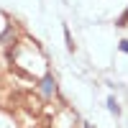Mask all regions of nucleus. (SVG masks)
Wrapping results in <instances>:
<instances>
[{
	"mask_svg": "<svg viewBox=\"0 0 128 128\" xmlns=\"http://www.w3.org/2000/svg\"><path fill=\"white\" fill-rule=\"evenodd\" d=\"M16 100H20V102H23V108H28V110H38L41 108V102H38V98H34V95H28V92H18L16 95Z\"/></svg>",
	"mask_w": 128,
	"mask_h": 128,
	"instance_id": "f257e3e1",
	"label": "nucleus"
},
{
	"mask_svg": "<svg viewBox=\"0 0 128 128\" xmlns=\"http://www.w3.org/2000/svg\"><path fill=\"white\" fill-rule=\"evenodd\" d=\"M41 90H44V95H51V92H54V90H56V87H54V77H49V74H46V77L41 80Z\"/></svg>",
	"mask_w": 128,
	"mask_h": 128,
	"instance_id": "f03ea898",
	"label": "nucleus"
},
{
	"mask_svg": "<svg viewBox=\"0 0 128 128\" xmlns=\"http://www.w3.org/2000/svg\"><path fill=\"white\" fill-rule=\"evenodd\" d=\"M108 108H110V110H113L115 115L120 113V108H118V102H115V98H110V100H108Z\"/></svg>",
	"mask_w": 128,
	"mask_h": 128,
	"instance_id": "7ed1b4c3",
	"label": "nucleus"
},
{
	"mask_svg": "<svg viewBox=\"0 0 128 128\" xmlns=\"http://www.w3.org/2000/svg\"><path fill=\"white\" fill-rule=\"evenodd\" d=\"M120 51H126V54H128V41H120Z\"/></svg>",
	"mask_w": 128,
	"mask_h": 128,
	"instance_id": "20e7f679",
	"label": "nucleus"
},
{
	"mask_svg": "<svg viewBox=\"0 0 128 128\" xmlns=\"http://www.w3.org/2000/svg\"><path fill=\"white\" fill-rule=\"evenodd\" d=\"M84 128H92V126H84Z\"/></svg>",
	"mask_w": 128,
	"mask_h": 128,
	"instance_id": "39448f33",
	"label": "nucleus"
}]
</instances>
